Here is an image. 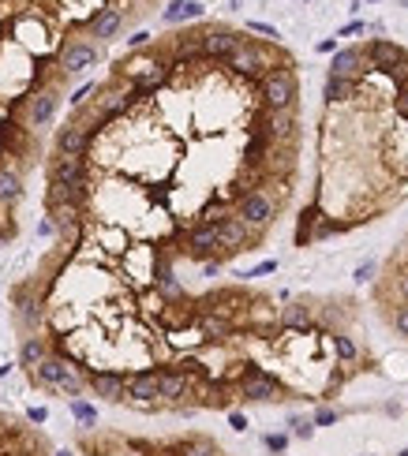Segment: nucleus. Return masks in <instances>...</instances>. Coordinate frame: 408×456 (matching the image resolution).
I'll use <instances>...</instances> for the list:
<instances>
[{"label": "nucleus", "instance_id": "26", "mask_svg": "<svg viewBox=\"0 0 408 456\" xmlns=\"http://www.w3.org/2000/svg\"><path fill=\"white\" fill-rule=\"evenodd\" d=\"M87 202V187H75V183H49V210L57 206H83Z\"/></svg>", "mask_w": 408, "mask_h": 456}, {"label": "nucleus", "instance_id": "12", "mask_svg": "<svg viewBox=\"0 0 408 456\" xmlns=\"http://www.w3.org/2000/svg\"><path fill=\"white\" fill-rule=\"evenodd\" d=\"M127 400H135V404H154V400H161V371H154V366L135 371L127 378Z\"/></svg>", "mask_w": 408, "mask_h": 456}, {"label": "nucleus", "instance_id": "32", "mask_svg": "<svg viewBox=\"0 0 408 456\" xmlns=\"http://www.w3.org/2000/svg\"><path fill=\"white\" fill-rule=\"evenodd\" d=\"M315 419H304V415H293V419H288V434H293V438L296 441H311V438H315Z\"/></svg>", "mask_w": 408, "mask_h": 456}, {"label": "nucleus", "instance_id": "7", "mask_svg": "<svg viewBox=\"0 0 408 456\" xmlns=\"http://www.w3.org/2000/svg\"><path fill=\"white\" fill-rule=\"evenodd\" d=\"M240 41H244V34H236L229 27H213L206 34H199V52L210 60H229L232 52L240 49Z\"/></svg>", "mask_w": 408, "mask_h": 456}, {"label": "nucleus", "instance_id": "39", "mask_svg": "<svg viewBox=\"0 0 408 456\" xmlns=\"http://www.w3.org/2000/svg\"><path fill=\"white\" fill-rule=\"evenodd\" d=\"M393 108H397V116H401V120H408V86H401V90H397Z\"/></svg>", "mask_w": 408, "mask_h": 456}, {"label": "nucleus", "instance_id": "31", "mask_svg": "<svg viewBox=\"0 0 408 456\" xmlns=\"http://www.w3.org/2000/svg\"><path fill=\"white\" fill-rule=\"evenodd\" d=\"M334 352H337L341 363H356L360 359V348H356V341H352L349 333H334Z\"/></svg>", "mask_w": 408, "mask_h": 456}, {"label": "nucleus", "instance_id": "25", "mask_svg": "<svg viewBox=\"0 0 408 456\" xmlns=\"http://www.w3.org/2000/svg\"><path fill=\"white\" fill-rule=\"evenodd\" d=\"M49 355L45 348V336H38V333H27L23 336V344H19V366H27V371H34V366L41 363Z\"/></svg>", "mask_w": 408, "mask_h": 456}, {"label": "nucleus", "instance_id": "3", "mask_svg": "<svg viewBox=\"0 0 408 456\" xmlns=\"http://www.w3.org/2000/svg\"><path fill=\"white\" fill-rule=\"evenodd\" d=\"M236 393H240V400H248V404H270V400H281L285 389L274 374L259 371V366H248L240 374V382H236Z\"/></svg>", "mask_w": 408, "mask_h": 456}, {"label": "nucleus", "instance_id": "49", "mask_svg": "<svg viewBox=\"0 0 408 456\" xmlns=\"http://www.w3.org/2000/svg\"><path fill=\"white\" fill-rule=\"evenodd\" d=\"M8 374H12V366H8V363H4V366H0V378H8Z\"/></svg>", "mask_w": 408, "mask_h": 456}, {"label": "nucleus", "instance_id": "17", "mask_svg": "<svg viewBox=\"0 0 408 456\" xmlns=\"http://www.w3.org/2000/svg\"><path fill=\"white\" fill-rule=\"evenodd\" d=\"M135 86L132 90H124V86H105L101 90V97H98V116L101 120H113V116H124L127 108H132V101H135Z\"/></svg>", "mask_w": 408, "mask_h": 456}, {"label": "nucleus", "instance_id": "36", "mask_svg": "<svg viewBox=\"0 0 408 456\" xmlns=\"http://www.w3.org/2000/svg\"><path fill=\"white\" fill-rule=\"evenodd\" d=\"M379 273V262H363V266H356V273H352V280L356 285H367V280Z\"/></svg>", "mask_w": 408, "mask_h": 456}, {"label": "nucleus", "instance_id": "20", "mask_svg": "<svg viewBox=\"0 0 408 456\" xmlns=\"http://www.w3.org/2000/svg\"><path fill=\"white\" fill-rule=\"evenodd\" d=\"M49 180L52 183H75V187H87V165H83V157H60L52 161L49 169Z\"/></svg>", "mask_w": 408, "mask_h": 456}, {"label": "nucleus", "instance_id": "16", "mask_svg": "<svg viewBox=\"0 0 408 456\" xmlns=\"http://www.w3.org/2000/svg\"><path fill=\"white\" fill-rule=\"evenodd\" d=\"M296 131V113L293 108H281V113H274V108H266V116L259 120V135H266L270 143H281V138H293Z\"/></svg>", "mask_w": 408, "mask_h": 456}, {"label": "nucleus", "instance_id": "34", "mask_svg": "<svg viewBox=\"0 0 408 456\" xmlns=\"http://www.w3.org/2000/svg\"><path fill=\"white\" fill-rule=\"evenodd\" d=\"M315 221H322V213H318V206H307L304 213H300V228H296V243H307L311 240V232L307 228L315 225Z\"/></svg>", "mask_w": 408, "mask_h": 456}, {"label": "nucleus", "instance_id": "30", "mask_svg": "<svg viewBox=\"0 0 408 456\" xmlns=\"http://www.w3.org/2000/svg\"><path fill=\"white\" fill-rule=\"evenodd\" d=\"M68 411H71V419L79 422V427H94V422H98V408H94L87 397H75V400H68Z\"/></svg>", "mask_w": 408, "mask_h": 456}, {"label": "nucleus", "instance_id": "24", "mask_svg": "<svg viewBox=\"0 0 408 456\" xmlns=\"http://www.w3.org/2000/svg\"><path fill=\"white\" fill-rule=\"evenodd\" d=\"M206 8L199 4V0H173V4L161 12V23H169V27H176V23H191V19H199Z\"/></svg>", "mask_w": 408, "mask_h": 456}, {"label": "nucleus", "instance_id": "38", "mask_svg": "<svg viewBox=\"0 0 408 456\" xmlns=\"http://www.w3.org/2000/svg\"><path fill=\"white\" fill-rule=\"evenodd\" d=\"M393 329H397V333H401L405 341H408V303H405V307H397V311H393Z\"/></svg>", "mask_w": 408, "mask_h": 456}, {"label": "nucleus", "instance_id": "28", "mask_svg": "<svg viewBox=\"0 0 408 456\" xmlns=\"http://www.w3.org/2000/svg\"><path fill=\"white\" fill-rule=\"evenodd\" d=\"M352 94H356V79H337V75H326V86H322V97H326L330 105H337V101H349Z\"/></svg>", "mask_w": 408, "mask_h": 456}, {"label": "nucleus", "instance_id": "42", "mask_svg": "<svg viewBox=\"0 0 408 456\" xmlns=\"http://www.w3.org/2000/svg\"><path fill=\"white\" fill-rule=\"evenodd\" d=\"M27 419L34 422V427H41V422H49V408H34V404H30L27 408Z\"/></svg>", "mask_w": 408, "mask_h": 456}, {"label": "nucleus", "instance_id": "29", "mask_svg": "<svg viewBox=\"0 0 408 456\" xmlns=\"http://www.w3.org/2000/svg\"><path fill=\"white\" fill-rule=\"evenodd\" d=\"M176 456H225L213 438H188L176 445Z\"/></svg>", "mask_w": 408, "mask_h": 456}, {"label": "nucleus", "instance_id": "27", "mask_svg": "<svg viewBox=\"0 0 408 456\" xmlns=\"http://www.w3.org/2000/svg\"><path fill=\"white\" fill-rule=\"evenodd\" d=\"M19 199H23V176H19L15 169L0 165V202H4V206H15Z\"/></svg>", "mask_w": 408, "mask_h": 456}, {"label": "nucleus", "instance_id": "22", "mask_svg": "<svg viewBox=\"0 0 408 456\" xmlns=\"http://www.w3.org/2000/svg\"><path fill=\"white\" fill-rule=\"evenodd\" d=\"M15 318H19V325H23L27 333H34L41 325V299L30 296V292H19V296H15Z\"/></svg>", "mask_w": 408, "mask_h": 456}, {"label": "nucleus", "instance_id": "45", "mask_svg": "<svg viewBox=\"0 0 408 456\" xmlns=\"http://www.w3.org/2000/svg\"><path fill=\"white\" fill-rule=\"evenodd\" d=\"M397 296L408 303V269H401V273H397Z\"/></svg>", "mask_w": 408, "mask_h": 456}, {"label": "nucleus", "instance_id": "1", "mask_svg": "<svg viewBox=\"0 0 408 456\" xmlns=\"http://www.w3.org/2000/svg\"><path fill=\"white\" fill-rule=\"evenodd\" d=\"M30 378H34L41 389H57V393H68L71 400L83 397V389H87V378L75 371L71 363H64L60 355H45V359L30 371Z\"/></svg>", "mask_w": 408, "mask_h": 456}, {"label": "nucleus", "instance_id": "6", "mask_svg": "<svg viewBox=\"0 0 408 456\" xmlns=\"http://www.w3.org/2000/svg\"><path fill=\"white\" fill-rule=\"evenodd\" d=\"M225 64H229L236 75H244V79H255V75H266V68H270V52H266V45H259V41L244 38L240 49H236Z\"/></svg>", "mask_w": 408, "mask_h": 456}, {"label": "nucleus", "instance_id": "10", "mask_svg": "<svg viewBox=\"0 0 408 456\" xmlns=\"http://www.w3.org/2000/svg\"><path fill=\"white\" fill-rule=\"evenodd\" d=\"M221 251V232H218V221H199L195 228L188 232V255L191 258H210Z\"/></svg>", "mask_w": 408, "mask_h": 456}, {"label": "nucleus", "instance_id": "23", "mask_svg": "<svg viewBox=\"0 0 408 456\" xmlns=\"http://www.w3.org/2000/svg\"><path fill=\"white\" fill-rule=\"evenodd\" d=\"M199 333H202V341L221 344V341H229V336H232V322L225 318V314H202V318H199Z\"/></svg>", "mask_w": 408, "mask_h": 456}, {"label": "nucleus", "instance_id": "18", "mask_svg": "<svg viewBox=\"0 0 408 456\" xmlns=\"http://www.w3.org/2000/svg\"><path fill=\"white\" fill-rule=\"evenodd\" d=\"M120 30H124V15L116 12V8H101V12H94L87 19V34L94 41H113Z\"/></svg>", "mask_w": 408, "mask_h": 456}, {"label": "nucleus", "instance_id": "37", "mask_svg": "<svg viewBox=\"0 0 408 456\" xmlns=\"http://www.w3.org/2000/svg\"><path fill=\"white\" fill-rule=\"evenodd\" d=\"M248 30H251V34H262V38H270V41H277V38H281V34H277V27H270V23H259V19H251V23H248Z\"/></svg>", "mask_w": 408, "mask_h": 456}, {"label": "nucleus", "instance_id": "41", "mask_svg": "<svg viewBox=\"0 0 408 456\" xmlns=\"http://www.w3.org/2000/svg\"><path fill=\"white\" fill-rule=\"evenodd\" d=\"M90 94H98V86H94V83H83V86H79V90H75V94H71V105H83V101H87V97H90Z\"/></svg>", "mask_w": 408, "mask_h": 456}, {"label": "nucleus", "instance_id": "5", "mask_svg": "<svg viewBox=\"0 0 408 456\" xmlns=\"http://www.w3.org/2000/svg\"><path fill=\"white\" fill-rule=\"evenodd\" d=\"M98 60H101L98 41H87V38H75V41H68V45H60V52H57V64H60L64 75H83Z\"/></svg>", "mask_w": 408, "mask_h": 456}, {"label": "nucleus", "instance_id": "48", "mask_svg": "<svg viewBox=\"0 0 408 456\" xmlns=\"http://www.w3.org/2000/svg\"><path fill=\"white\" fill-rule=\"evenodd\" d=\"M218 269H221V262H206V266H202V273H206V277H218Z\"/></svg>", "mask_w": 408, "mask_h": 456}, {"label": "nucleus", "instance_id": "19", "mask_svg": "<svg viewBox=\"0 0 408 456\" xmlns=\"http://www.w3.org/2000/svg\"><path fill=\"white\" fill-rule=\"evenodd\" d=\"M188 393H191V374L184 366H165V371H161V400L180 404Z\"/></svg>", "mask_w": 408, "mask_h": 456}, {"label": "nucleus", "instance_id": "9", "mask_svg": "<svg viewBox=\"0 0 408 456\" xmlns=\"http://www.w3.org/2000/svg\"><path fill=\"white\" fill-rule=\"evenodd\" d=\"M367 64L371 68H379V71H386V75H393L401 64L408 60V52L397 45V41H390V38H374V41H367Z\"/></svg>", "mask_w": 408, "mask_h": 456}, {"label": "nucleus", "instance_id": "43", "mask_svg": "<svg viewBox=\"0 0 408 456\" xmlns=\"http://www.w3.org/2000/svg\"><path fill=\"white\" fill-rule=\"evenodd\" d=\"M363 30H367V23H360V19H352V23H349V27H341V30H337V34H334V38H349V34H363Z\"/></svg>", "mask_w": 408, "mask_h": 456}, {"label": "nucleus", "instance_id": "35", "mask_svg": "<svg viewBox=\"0 0 408 456\" xmlns=\"http://www.w3.org/2000/svg\"><path fill=\"white\" fill-rule=\"evenodd\" d=\"M315 427H334V422H341V411L337 408H315Z\"/></svg>", "mask_w": 408, "mask_h": 456}, {"label": "nucleus", "instance_id": "47", "mask_svg": "<svg viewBox=\"0 0 408 456\" xmlns=\"http://www.w3.org/2000/svg\"><path fill=\"white\" fill-rule=\"evenodd\" d=\"M318 52H337V38H326V41H318Z\"/></svg>", "mask_w": 408, "mask_h": 456}, {"label": "nucleus", "instance_id": "13", "mask_svg": "<svg viewBox=\"0 0 408 456\" xmlns=\"http://www.w3.org/2000/svg\"><path fill=\"white\" fill-rule=\"evenodd\" d=\"M218 232H221V251L232 255V251H244L251 243V228L244 225L240 213H225L218 217Z\"/></svg>", "mask_w": 408, "mask_h": 456}, {"label": "nucleus", "instance_id": "8", "mask_svg": "<svg viewBox=\"0 0 408 456\" xmlns=\"http://www.w3.org/2000/svg\"><path fill=\"white\" fill-rule=\"evenodd\" d=\"M127 378L124 371H94L87 374V389L94 397L109 400V404H120V400H127Z\"/></svg>", "mask_w": 408, "mask_h": 456}, {"label": "nucleus", "instance_id": "14", "mask_svg": "<svg viewBox=\"0 0 408 456\" xmlns=\"http://www.w3.org/2000/svg\"><path fill=\"white\" fill-rule=\"evenodd\" d=\"M87 146H90V127L87 124L71 120V124H64L57 131V154L60 157H83V154H87Z\"/></svg>", "mask_w": 408, "mask_h": 456}, {"label": "nucleus", "instance_id": "33", "mask_svg": "<svg viewBox=\"0 0 408 456\" xmlns=\"http://www.w3.org/2000/svg\"><path fill=\"white\" fill-rule=\"evenodd\" d=\"M288 441H293V434H288V430H274V434H262V445H266V453H274V456H285Z\"/></svg>", "mask_w": 408, "mask_h": 456}, {"label": "nucleus", "instance_id": "4", "mask_svg": "<svg viewBox=\"0 0 408 456\" xmlns=\"http://www.w3.org/2000/svg\"><path fill=\"white\" fill-rule=\"evenodd\" d=\"M236 213L244 217V225L251 228V232H262V228H270L277 221V202L270 199L266 191H248V194H240V206H236Z\"/></svg>", "mask_w": 408, "mask_h": 456}, {"label": "nucleus", "instance_id": "15", "mask_svg": "<svg viewBox=\"0 0 408 456\" xmlns=\"http://www.w3.org/2000/svg\"><path fill=\"white\" fill-rule=\"evenodd\" d=\"M363 68H371L367 64V52L360 45H345L334 52V60H330V75H337V79H360Z\"/></svg>", "mask_w": 408, "mask_h": 456}, {"label": "nucleus", "instance_id": "46", "mask_svg": "<svg viewBox=\"0 0 408 456\" xmlns=\"http://www.w3.org/2000/svg\"><path fill=\"white\" fill-rule=\"evenodd\" d=\"M146 41H150V34H146V30H139V34H132V38H127V45H132V49H139V45H146Z\"/></svg>", "mask_w": 408, "mask_h": 456}, {"label": "nucleus", "instance_id": "2", "mask_svg": "<svg viewBox=\"0 0 408 456\" xmlns=\"http://www.w3.org/2000/svg\"><path fill=\"white\" fill-rule=\"evenodd\" d=\"M300 97V83L293 68H270L262 75V105L281 113V108H296Z\"/></svg>", "mask_w": 408, "mask_h": 456}, {"label": "nucleus", "instance_id": "11", "mask_svg": "<svg viewBox=\"0 0 408 456\" xmlns=\"http://www.w3.org/2000/svg\"><path fill=\"white\" fill-rule=\"evenodd\" d=\"M57 108H60V94L52 90V86H45V90H34V94H30V101H27V124H30V127L52 124Z\"/></svg>", "mask_w": 408, "mask_h": 456}, {"label": "nucleus", "instance_id": "40", "mask_svg": "<svg viewBox=\"0 0 408 456\" xmlns=\"http://www.w3.org/2000/svg\"><path fill=\"white\" fill-rule=\"evenodd\" d=\"M229 427H232L236 434H248L251 422H248V415H244V411H229Z\"/></svg>", "mask_w": 408, "mask_h": 456}, {"label": "nucleus", "instance_id": "44", "mask_svg": "<svg viewBox=\"0 0 408 456\" xmlns=\"http://www.w3.org/2000/svg\"><path fill=\"white\" fill-rule=\"evenodd\" d=\"M274 269H277V262L270 258V262H259L255 269H248V273H244V277H266V273H274Z\"/></svg>", "mask_w": 408, "mask_h": 456}, {"label": "nucleus", "instance_id": "51", "mask_svg": "<svg viewBox=\"0 0 408 456\" xmlns=\"http://www.w3.org/2000/svg\"><path fill=\"white\" fill-rule=\"evenodd\" d=\"M397 456H408V449H401V453H397Z\"/></svg>", "mask_w": 408, "mask_h": 456}, {"label": "nucleus", "instance_id": "50", "mask_svg": "<svg viewBox=\"0 0 408 456\" xmlns=\"http://www.w3.org/2000/svg\"><path fill=\"white\" fill-rule=\"evenodd\" d=\"M52 456H71V453H68V449H57V453H52Z\"/></svg>", "mask_w": 408, "mask_h": 456}, {"label": "nucleus", "instance_id": "21", "mask_svg": "<svg viewBox=\"0 0 408 456\" xmlns=\"http://www.w3.org/2000/svg\"><path fill=\"white\" fill-rule=\"evenodd\" d=\"M311 322H315L311 303H285V307L277 311V325L288 333H304V329H311Z\"/></svg>", "mask_w": 408, "mask_h": 456}]
</instances>
